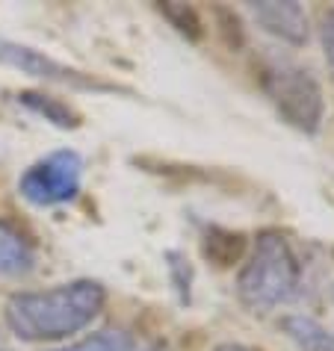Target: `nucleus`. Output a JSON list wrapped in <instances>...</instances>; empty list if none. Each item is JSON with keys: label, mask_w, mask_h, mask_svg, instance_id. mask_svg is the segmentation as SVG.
I'll return each instance as SVG.
<instances>
[{"label": "nucleus", "mask_w": 334, "mask_h": 351, "mask_svg": "<svg viewBox=\"0 0 334 351\" xmlns=\"http://www.w3.org/2000/svg\"><path fill=\"white\" fill-rule=\"evenodd\" d=\"M302 275V260L290 239L278 230H263L237 275V298L252 313H269L299 295Z\"/></svg>", "instance_id": "obj_2"}, {"label": "nucleus", "mask_w": 334, "mask_h": 351, "mask_svg": "<svg viewBox=\"0 0 334 351\" xmlns=\"http://www.w3.org/2000/svg\"><path fill=\"white\" fill-rule=\"evenodd\" d=\"M51 351H136V339L133 334H127L122 328H107V330H98V334L77 339L71 346L51 348Z\"/></svg>", "instance_id": "obj_10"}, {"label": "nucleus", "mask_w": 334, "mask_h": 351, "mask_svg": "<svg viewBox=\"0 0 334 351\" xmlns=\"http://www.w3.org/2000/svg\"><path fill=\"white\" fill-rule=\"evenodd\" d=\"M15 101L24 106V110H30L33 115L38 119H45L47 124H54V128L60 130H77L80 128V112L74 110V106H68L65 101L54 95H45V92H15Z\"/></svg>", "instance_id": "obj_9"}, {"label": "nucleus", "mask_w": 334, "mask_h": 351, "mask_svg": "<svg viewBox=\"0 0 334 351\" xmlns=\"http://www.w3.org/2000/svg\"><path fill=\"white\" fill-rule=\"evenodd\" d=\"M83 169L86 162L77 151H51L24 169V174L18 178V195L33 207H60L80 195Z\"/></svg>", "instance_id": "obj_4"}, {"label": "nucleus", "mask_w": 334, "mask_h": 351, "mask_svg": "<svg viewBox=\"0 0 334 351\" xmlns=\"http://www.w3.org/2000/svg\"><path fill=\"white\" fill-rule=\"evenodd\" d=\"M260 89L269 97L275 112L299 133H320L326 119V95L320 80L308 68L299 65L290 56L269 53L260 60Z\"/></svg>", "instance_id": "obj_3"}, {"label": "nucleus", "mask_w": 334, "mask_h": 351, "mask_svg": "<svg viewBox=\"0 0 334 351\" xmlns=\"http://www.w3.org/2000/svg\"><path fill=\"white\" fill-rule=\"evenodd\" d=\"M320 42H322V53H326L329 65L334 68V9H329L320 21Z\"/></svg>", "instance_id": "obj_14"}, {"label": "nucleus", "mask_w": 334, "mask_h": 351, "mask_svg": "<svg viewBox=\"0 0 334 351\" xmlns=\"http://www.w3.org/2000/svg\"><path fill=\"white\" fill-rule=\"evenodd\" d=\"M136 351H169L166 346H160V343H151V346H145V348H136Z\"/></svg>", "instance_id": "obj_16"}, {"label": "nucleus", "mask_w": 334, "mask_h": 351, "mask_svg": "<svg viewBox=\"0 0 334 351\" xmlns=\"http://www.w3.org/2000/svg\"><path fill=\"white\" fill-rule=\"evenodd\" d=\"M213 351H258V348H249L243 343H222V346H216Z\"/></svg>", "instance_id": "obj_15"}, {"label": "nucleus", "mask_w": 334, "mask_h": 351, "mask_svg": "<svg viewBox=\"0 0 334 351\" xmlns=\"http://www.w3.org/2000/svg\"><path fill=\"white\" fill-rule=\"evenodd\" d=\"M160 12L169 18V24L178 30L181 36H186L190 42H199V38L204 36V27H201V18L195 15V9L183 6V3H163Z\"/></svg>", "instance_id": "obj_12"}, {"label": "nucleus", "mask_w": 334, "mask_h": 351, "mask_svg": "<svg viewBox=\"0 0 334 351\" xmlns=\"http://www.w3.org/2000/svg\"><path fill=\"white\" fill-rule=\"evenodd\" d=\"M166 260H169V271H172L175 289L181 292V301H190V284H192V271H190V266H186L183 254H178V251H169V254H166Z\"/></svg>", "instance_id": "obj_13"}, {"label": "nucleus", "mask_w": 334, "mask_h": 351, "mask_svg": "<svg viewBox=\"0 0 334 351\" xmlns=\"http://www.w3.org/2000/svg\"><path fill=\"white\" fill-rule=\"evenodd\" d=\"M0 65L15 68L27 77H36V80L45 83H56V86H68V89L77 92H101V95H133L127 86L101 80L95 74H86L74 65H65L54 56H47L45 51L21 42H9V38H0Z\"/></svg>", "instance_id": "obj_5"}, {"label": "nucleus", "mask_w": 334, "mask_h": 351, "mask_svg": "<svg viewBox=\"0 0 334 351\" xmlns=\"http://www.w3.org/2000/svg\"><path fill=\"white\" fill-rule=\"evenodd\" d=\"M281 330L296 351H334V330L304 313H290L281 319Z\"/></svg>", "instance_id": "obj_8"}, {"label": "nucleus", "mask_w": 334, "mask_h": 351, "mask_svg": "<svg viewBox=\"0 0 334 351\" xmlns=\"http://www.w3.org/2000/svg\"><path fill=\"white\" fill-rule=\"evenodd\" d=\"M243 233H231V230H219L210 228L208 239H204V254H208L216 266H231L234 260H240L243 254Z\"/></svg>", "instance_id": "obj_11"}, {"label": "nucleus", "mask_w": 334, "mask_h": 351, "mask_svg": "<svg viewBox=\"0 0 334 351\" xmlns=\"http://www.w3.org/2000/svg\"><path fill=\"white\" fill-rule=\"evenodd\" d=\"M36 269V242L12 221H0V278H24Z\"/></svg>", "instance_id": "obj_7"}, {"label": "nucleus", "mask_w": 334, "mask_h": 351, "mask_svg": "<svg viewBox=\"0 0 334 351\" xmlns=\"http://www.w3.org/2000/svg\"><path fill=\"white\" fill-rule=\"evenodd\" d=\"M252 21L260 27L263 33L275 36L284 45L304 47L311 38V21L304 6L296 0H260V3H245Z\"/></svg>", "instance_id": "obj_6"}, {"label": "nucleus", "mask_w": 334, "mask_h": 351, "mask_svg": "<svg viewBox=\"0 0 334 351\" xmlns=\"http://www.w3.org/2000/svg\"><path fill=\"white\" fill-rule=\"evenodd\" d=\"M104 304V284L80 278L42 292H15L3 307V319L21 343H60L89 328Z\"/></svg>", "instance_id": "obj_1"}, {"label": "nucleus", "mask_w": 334, "mask_h": 351, "mask_svg": "<svg viewBox=\"0 0 334 351\" xmlns=\"http://www.w3.org/2000/svg\"><path fill=\"white\" fill-rule=\"evenodd\" d=\"M329 295H331V304H334V287H331V292H329Z\"/></svg>", "instance_id": "obj_17"}]
</instances>
